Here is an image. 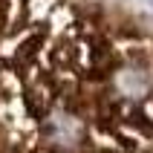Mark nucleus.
Here are the masks:
<instances>
[{"mask_svg": "<svg viewBox=\"0 0 153 153\" xmlns=\"http://www.w3.org/2000/svg\"><path fill=\"white\" fill-rule=\"evenodd\" d=\"M0 153H153V32L67 6L3 43Z\"/></svg>", "mask_w": 153, "mask_h": 153, "instance_id": "nucleus-1", "label": "nucleus"}]
</instances>
